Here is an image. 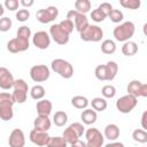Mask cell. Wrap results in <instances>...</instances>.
<instances>
[{
    "label": "cell",
    "mask_w": 147,
    "mask_h": 147,
    "mask_svg": "<svg viewBox=\"0 0 147 147\" xmlns=\"http://www.w3.org/2000/svg\"><path fill=\"white\" fill-rule=\"evenodd\" d=\"M118 71V65L115 61H109L106 64H99L95 70H94V75L99 80H107V82H111Z\"/></svg>",
    "instance_id": "1"
},
{
    "label": "cell",
    "mask_w": 147,
    "mask_h": 147,
    "mask_svg": "<svg viewBox=\"0 0 147 147\" xmlns=\"http://www.w3.org/2000/svg\"><path fill=\"white\" fill-rule=\"evenodd\" d=\"M15 105L11 93L1 92L0 93V118L5 122L10 121L14 116L13 106Z\"/></svg>",
    "instance_id": "2"
},
{
    "label": "cell",
    "mask_w": 147,
    "mask_h": 147,
    "mask_svg": "<svg viewBox=\"0 0 147 147\" xmlns=\"http://www.w3.org/2000/svg\"><path fill=\"white\" fill-rule=\"evenodd\" d=\"M134 32H136L134 23L131 21H127V22L121 23L117 26H115L114 31H113V36L115 37V39L117 41L125 42V41H129L133 37Z\"/></svg>",
    "instance_id": "3"
},
{
    "label": "cell",
    "mask_w": 147,
    "mask_h": 147,
    "mask_svg": "<svg viewBox=\"0 0 147 147\" xmlns=\"http://www.w3.org/2000/svg\"><path fill=\"white\" fill-rule=\"evenodd\" d=\"M51 69L64 79H69L74 76V67L63 59H54L51 63Z\"/></svg>",
    "instance_id": "4"
},
{
    "label": "cell",
    "mask_w": 147,
    "mask_h": 147,
    "mask_svg": "<svg viewBox=\"0 0 147 147\" xmlns=\"http://www.w3.org/2000/svg\"><path fill=\"white\" fill-rule=\"evenodd\" d=\"M13 98L15 103H24L28 98V92H29V86L28 83L24 79H15L14 85H13Z\"/></svg>",
    "instance_id": "5"
},
{
    "label": "cell",
    "mask_w": 147,
    "mask_h": 147,
    "mask_svg": "<svg viewBox=\"0 0 147 147\" xmlns=\"http://www.w3.org/2000/svg\"><path fill=\"white\" fill-rule=\"evenodd\" d=\"M80 39L83 41H92V42H98L102 39L103 37V31L100 26L98 25H92L88 24L80 33Z\"/></svg>",
    "instance_id": "6"
},
{
    "label": "cell",
    "mask_w": 147,
    "mask_h": 147,
    "mask_svg": "<svg viewBox=\"0 0 147 147\" xmlns=\"http://www.w3.org/2000/svg\"><path fill=\"white\" fill-rule=\"evenodd\" d=\"M137 105H138V99L130 94H125L116 101V108L122 114L131 113L137 107Z\"/></svg>",
    "instance_id": "7"
},
{
    "label": "cell",
    "mask_w": 147,
    "mask_h": 147,
    "mask_svg": "<svg viewBox=\"0 0 147 147\" xmlns=\"http://www.w3.org/2000/svg\"><path fill=\"white\" fill-rule=\"evenodd\" d=\"M86 147H102L105 137L96 127H90L85 131Z\"/></svg>",
    "instance_id": "8"
},
{
    "label": "cell",
    "mask_w": 147,
    "mask_h": 147,
    "mask_svg": "<svg viewBox=\"0 0 147 147\" xmlns=\"http://www.w3.org/2000/svg\"><path fill=\"white\" fill-rule=\"evenodd\" d=\"M51 76V70L46 64H36L30 69V77L34 83L46 82Z\"/></svg>",
    "instance_id": "9"
},
{
    "label": "cell",
    "mask_w": 147,
    "mask_h": 147,
    "mask_svg": "<svg viewBox=\"0 0 147 147\" xmlns=\"http://www.w3.org/2000/svg\"><path fill=\"white\" fill-rule=\"evenodd\" d=\"M57 16H59V9L55 6H49L47 8L39 9L36 13V17H37L38 22H40L42 24H47V23L55 21V18H57Z\"/></svg>",
    "instance_id": "10"
},
{
    "label": "cell",
    "mask_w": 147,
    "mask_h": 147,
    "mask_svg": "<svg viewBox=\"0 0 147 147\" xmlns=\"http://www.w3.org/2000/svg\"><path fill=\"white\" fill-rule=\"evenodd\" d=\"M67 18L68 20H70L72 23H74V26H75V29L80 33L90 23H88V20H87V17H86V15H84V14H80V13H78V11H76L75 9H72V10H69L68 13H67Z\"/></svg>",
    "instance_id": "11"
},
{
    "label": "cell",
    "mask_w": 147,
    "mask_h": 147,
    "mask_svg": "<svg viewBox=\"0 0 147 147\" xmlns=\"http://www.w3.org/2000/svg\"><path fill=\"white\" fill-rule=\"evenodd\" d=\"M126 90H127V94L133 95L137 99L139 96H142V98H146L147 96V84L141 83V82H139L137 79L131 80L127 84Z\"/></svg>",
    "instance_id": "12"
},
{
    "label": "cell",
    "mask_w": 147,
    "mask_h": 147,
    "mask_svg": "<svg viewBox=\"0 0 147 147\" xmlns=\"http://www.w3.org/2000/svg\"><path fill=\"white\" fill-rule=\"evenodd\" d=\"M48 34L57 45H67L69 42V34L65 33L59 24H52Z\"/></svg>",
    "instance_id": "13"
},
{
    "label": "cell",
    "mask_w": 147,
    "mask_h": 147,
    "mask_svg": "<svg viewBox=\"0 0 147 147\" xmlns=\"http://www.w3.org/2000/svg\"><path fill=\"white\" fill-rule=\"evenodd\" d=\"M30 47V42L29 40H25V39H22V38H18V37H15L13 39H10L8 42H7V49L8 52L10 53H21V52H25L28 51Z\"/></svg>",
    "instance_id": "14"
},
{
    "label": "cell",
    "mask_w": 147,
    "mask_h": 147,
    "mask_svg": "<svg viewBox=\"0 0 147 147\" xmlns=\"http://www.w3.org/2000/svg\"><path fill=\"white\" fill-rule=\"evenodd\" d=\"M32 44L39 49H47L51 45V37L46 31H37L32 37Z\"/></svg>",
    "instance_id": "15"
},
{
    "label": "cell",
    "mask_w": 147,
    "mask_h": 147,
    "mask_svg": "<svg viewBox=\"0 0 147 147\" xmlns=\"http://www.w3.org/2000/svg\"><path fill=\"white\" fill-rule=\"evenodd\" d=\"M29 138L31 140L32 144L39 146V147H45L47 144H48V140H49V136L47 132H44V131H38L36 129L31 130L30 134H29Z\"/></svg>",
    "instance_id": "16"
},
{
    "label": "cell",
    "mask_w": 147,
    "mask_h": 147,
    "mask_svg": "<svg viewBox=\"0 0 147 147\" xmlns=\"http://www.w3.org/2000/svg\"><path fill=\"white\" fill-rule=\"evenodd\" d=\"M9 147H24L25 145V136L21 129H14L8 138Z\"/></svg>",
    "instance_id": "17"
},
{
    "label": "cell",
    "mask_w": 147,
    "mask_h": 147,
    "mask_svg": "<svg viewBox=\"0 0 147 147\" xmlns=\"http://www.w3.org/2000/svg\"><path fill=\"white\" fill-rule=\"evenodd\" d=\"M14 76L13 74L5 67H0V88L2 90H10L14 85Z\"/></svg>",
    "instance_id": "18"
},
{
    "label": "cell",
    "mask_w": 147,
    "mask_h": 147,
    "mask_svg": "<svg viewBox=\"0 0 147 147\" xmlns=\"http://www.w3.org/2000/svg\"><path fill=\"white\" fill-rule=\"evenodd\" d=\"M36 109H37L38 116H49V114L52 113V109H53V105L49 100L41 99L37 102Z\"/></svg>",
    "instance_id": "19"
},
{
    "label": "cell",
    "mask_w": 147,
    "mask_h": 147,
    "mask_svg": "<svg viewBox=\"0 0 147 147\" xmlns=\"http://www.w3.org/2000/svg\"><path fill=\"white\" fill-rule=\"evenodd\" d=\"M52 122L48 116H37L33 121V129L38 131H44L47 132L51 129Z\"/></svg>",
    "instance_id": "20"
},
{
    "label": "cell",
    "mask_w": 147,
    "mask_h": 147,
    "mask_svg": "<svg viewBox=\"0 0 147 147\" xmlns=\"http://www.w3.org/2000/svg\"><path fill=\"white\" fill-rule=\"evenodd\" d=\"M96 118H98L96 111H94L92 108H91V109L86 108V109H84L83 113L80 114V119H82V122H83L84 124H86V125H92V124H94V123L96 122Z\"/></svg>",
    "instance_id": "21"
},
{
    "label": "cell",
    "mask_w": 147,
    "mask_h": 147,
    "mask_svg": "<svg viewBox=\"0 0 147 147\" xmlns=\"http://www.w3.org/2000/svg\"><path fill=\"white\" fill-rule=\"evenodd\" d=\"M103 137L110 141H115L119 137V127L116 124H108L105 127Z\"/></svg>",
    "instance_id": "22"
},
{
    "label": "cell",
    "mask_w": 147,
    "mask_h": 147,
    "mask_svg": "<svg viewBox=\"0 0 147 147\" xmlns=\"http://www.w3.org/2000/svg\"><path fill=\"white\" fill-rule=\"evenodd\" d=\"M137 52H138V45L132 40L125 41L122 46V53L125 56H133L134 54H137Z\"/></svg>",
    "instance_id": "23"
},
{
    "label": "cell",
    "mask_w": 147,
    "mask_h": 147,
    "mask_svg": "<svg viewBox=\"0 0 147 147\" xmlns=\"http://www.w3.org/2000/svg\"><path fill=\"white\" fill-rule=\"evenodd\" d=\"M91 106H92V109L94 111H105L107 109V101L105 98H101V96H96L94 99H92L91 101Z\"/></svg>",
    "instance_id": "24"
},
{
    "label": "cell",
    "mask_w": 147,
    "mask_h": 147,
    "mask_svg": "<svg viewBox=\"0 0 147 147\" xmlns=\"http://www.w3.org/2000/svg\"><path fill=\"white\" fill-rule=\"evenodd\" d=\"M101 52L103 54H114L116 52V44L114 40L111 39H105L102 42H101Z\"/></svg>",
    "instance_id": "25"
},
{
    "label": "cell",
    "mask_w": 147,
    "mask_h": 147,
    "mask_svg": "<svg viewBox=\"0 0 147 147\" xmlns=\"http://www.w3.org/2000/svg\"><path fill=\"white\" fill-rule=\"evenodd\" d=\"M67 122H68V115H67L65 111L59 110V111H56L54 114V116H53V123L56 126H59V127L64 126L67 124Z\"/></svg>",
    "instance_id": "26"
},
{
    "label": "cell",
    "mask_w": 147,
    "mask_h": 147,
    "mask_svg": "<svg viewBox=\"0 0 147 147\" xmlns=\"http://www.w3.org/2000/svg\"><path fill=\"white\" fill-rule=\"evenodd\" d=\"M45 93H46L45 87L41 86V85H39V84L32 86L31 90H30V95H31V98H32L33 100H38V101L41 100V99H44Z\"/></svg>",
    "instance_id": "27"
},
{
    "label": "cell",
    "mask_w": 147,
    "mask_h": 147,
    "mask_svg": "<svg viewBox=\"0 0 147 147\" xmlns=\"http://www.w3.org/2000/svg\"><path fill=\"white\" fill-rule=\"evenodd\" d=\"M75 10L80 14H86L91 10V2L88 0H76L75 1Z\"/></svg>",
    "instance_id": "28"
},
{
    "label": "cell",
    "mask_w": 147,
    "mask_h": 147,
    "mask_svg": "<svg viewBox=\"0 0 147 147\" xmlns=\"http://www.w3.org/2000/svg\"><path fill=\"white\" fill-rule=\"evenodd\" d=\"M88 100L83 96V95H76L71 99V105L72 107L77 108V109H86L87 106H88Z\"/></svg>",
    "instance_id": "29"
},
{
    "label": "cell",
    "mask_w": 147,
    "mask_h": 147,
    "mask_svg": "<svg viewBox=\"0 0 147 147\" xmlns=\"http://www.w3.org/2000/svg\"><path fill=\"white\" fill-rule=\"evenodd\" d=\"M62 138L65 140V142L67 144H69V145H71L74 141H76V140H78L79 139V137L77 136V133L70 127V126H68L64 131H63V134H62Z\"/></svg>",
    "instance_id": "30"
},
{
    "label": "cell",
    "mask_w": 147,
    "mask_h": 147,
    "mask_svg": "<svg viewBox=\"0 0 147 147\" xmlns=\"http://www.w3.org/2000/svg\"><path fill=\"white\" fill-rule=\"evenodd\" d=\"M132 138L136 142L139 144H146L147 142V132L142 129H136L132 132Z\"/></svg>",
    "instance_id": "31"
},
{
    "label": "cell",
    "mask_w": 147,
    "mask_h": 147,
    "mask_svg": "<svg viewBox=\"0 0 147 147\" xmlns=\"http://www.w3.org/2000/svg\"><path fill=\"white\" fill-rule=\"evenodd\" d=\"M101 94L105 99H111L116 95V87L111 84H107L101 88Z\"/></svg>",
    "instance_id": "32"
},
{
    "label": "cell",
    "mask_w": 147,
    "mask_h": 147,
    "mask_svg": "<svg viewBox=\"0 0 147 147\" xmlns=\"http://www.w3.org/2000/svg\"><path fill=\"white\" fill-rule=\"evenodd\" d=\"M68 144L62 137H51L46 147H67Z\"/></svg>",
    "instance_id": "33"
},
{
    "label": "cell",
    "mask_w": 147,
    "mask_h": 147,
    "mask_svg": "<svg viewBox=\"0 0 147 147\" xmlns=\"http://www.w3.org/2000/svg\"><path fill=\"white\" fill-rule=\"evenodd\" d=\"M108 17L110 18V21L113 23H121L123 21V18H124V15L119 9H114L113 8L111 11L108 14Z\"/></svg>",
    "instance_id": "34"
},
{
    "label": "cell",
    "mask_w": 147,
    "mask_h": 147,
    "mask_svg": "<svg viewBox=\"0 0 147 147\" xmlns=\"http://www.w3.org/2000/svg\"><path fill=\"white\" fill-rule=\"evenodd\" d=\"M119 5L126 9H138L141 5L140 0H121Z\"/></svg>",
    "instance_id": "35"
},
{
    "label": "cell",
    "mask_w": 147,
    "mask_h": 147,
    "mask_svg": "<svg viewBox=\"0 0 147 147\" xmlns=\"http://www.w3.org/2000/svg\"><path fill=\"white\" fill-rule=\"evenodd\" d=\"M16 37L18 38H22V39H25V40H29L30 37H31V30L29 26L26 25H22L18 28L17 32H16Z\"/></svg>",
    "instance_id": "36"
},
{
    "label": "cell",
    "mask_w": 147,
    "mask_h": 147,
    "mask_svg": "<svg viewBox=\"0 0 147 147\" xmlns=\"http://www.w3.org/2000/svg\"><path fill=\"white\" fill-rule=\"evenodd\" d=\"M106 17H107V15H106L101 9H99V8L92 10V13H91V18H92V21H94V22H96V23L103 22Z\"/></svg>",
    "instance_id": "37"
},
{
    "label": "cell",
    "mask_w": 147,
    "mask_h": 147,
    "mask_svg": "<svg viewBox=\"0 0 147 147\" xmlns=\"http://www.w3.org/2000/svg\"><path fill=\"white\" fill-rule=\"evenodd\" d=\"M59 25H60V28H61L65 33H68L69 36H70V33H71V32L74 31V29H75L74 23H72L70 20H68V18L61 21V22L59 23Z\"/></svg>",
    "instance_id": "38"
},
{
    "label": "cell",
    "mask_w": 147,
    "mask_h": 147,
    "mask_svg": "<svg viewBox=\"0 0 147 147\" xmlns=\"http://www.w3.org/2000/svg\"><path fill=\"white\" fill-rule=\"evenodd\" d=\"M11 25H13V22H11V20H10L9 17L3 16V17L0 18V31H1V32H7V31H9L10 28H11Z\"/></svg>",
    "instance_id": "39"
},
{
    "label": "cell",
    "mask_w": 147,
    "mask_h": 147,
    "mask_svg": "<svg viewBox=\"0 0 147 147\" xmlns=\"http://www.w3.org/2000/svg\"><path fill=\"white\" fill-rule=\"evenodd\" d=\"M15 16H16V20L18 22H25L30 17V11L28 9H25V8L24 9H18L16 11V15Z\"/></svg>",
    "instance_id": "40"
},
{
    "label": "cell",
    "mask_w": 147,
    "mask_h": 147,
    "mask_svg": "<svg viewBox=\"0 0 147 147\" xmlns=\"http://www.w3.org/2000/svg\"><path fill=\"white\" fill-rule=\"evenodd\" d=\"M69 126L77 133V136H78L79 138L85 133V127H84V125H83L82 123H79V122H75V123L70 124Z\"/></svg>",
    "instance_id": "41"
},
{
    "label": "cell",
    "mask_w": 147,
    "mask_h": 147,
    "mask_svg": "<svg viewBox=\"0 0 147 147\" xmlns=\"http://www.w3.org/2000/svg\"><path fill=\"white\" fill-rule=\"evenodd\" d=\"M18 6H20V2L17 0H6L5 3H3V7L8 10H17L18 9Z\"/></svg>",
    "instance_id": "42"
},
{
    "label": "cell",
    "mask_w": 147,
    "mask_h": 147,
    "mask_svg": "<svg viewBox=\"0 0 147 147\" xmlns=\"http://www.w3.org/2000/svg\"><path fill=\"white\" fill-rule=\"evenodd\" d=\"M99 9H101L106 15H107V17H108V14L111 11V9H113V6L109 3V2H102L99 7H98Z\"/></svg>",
    "instance_id": "43"
},
{
    "label": "cell",
    "mask_w": 147,
    "mask_h": 147,
    "mask_svg": "<svg viewBox=\"0 0 147 147\" xmlns=\"http://www.w3.org/2000/svg\"><path fill=\"white\" fill-rule=\"evenodd\" d=\"M146 121H147V111H144L142 115H141V127H142V130H145V131H146V129H147V123H146Z\"/></svg>",
    "instance_id": "44"
},
{
    "label": "cell",
    "mask_w": 147,
    "mask_h": 147,
    "mask_svg": "<svg viewBox=\"0 0 147 147\" xmlns=\"http://www.w3.org/2000/svg\"><path fill=\"white\" fill-rule=\"evenodd\" d=\"M103 147H125L123 142H119V141H113V142H109L107 145H105Z\"/></svg>",
    "instance_id": "45"
},
{
    "label": "cell",
    "mask_w": 147,
    "mask_h": 147,
    "mask_svg": "<svg viewBox=\"0 0 147 147\" xmlns=\"http://www.w3.org/2000/svg\"><path fill=\"white\" fill-rule=\"evenodd\" d=\"M33 3H34L33 0H21V1H20V5H22V6L25 7V8H26V7L29 8V7L33 6Z\"/></svg>",
    "instance_id": "46"
},
{
    "label": "cell",
    "mask_w": 147,
    "mask_h": 147,
    "mask_svg": "<svg viewBox=\"0 0 147 147\" xmlns=\"http://www.w3.org/2000/svg\"><path fill=\"white\" fill-rule=\"evenodd\" d=\"M71 147H86V144L84 142V141H82V140H76V141H74L71 145H70Z\"/></svg>",
    "instance_id": "47"
},
{
    "label": "cell",
    "mask_w": 147,
    "mask_h": 147,
    "mask_svg": "<svg viewBox=\"0 0 147 147\" xmlns=\"http://www.w3.org/2000/svg\"><path fill=\"white\" fill-rule=\"evenodd\" d=\"M3 13H5V7H3L2 3H0V17H2Z\"/></svg>",
    "instance_id": "48"
}]
</instances>
